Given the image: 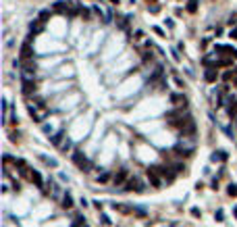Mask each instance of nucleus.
<instances>
[{
    "instance_id": "c85d7f7f",
    "label": "nucleus",
    "mask_w": 237,
    "mask_h": 227,
    "mask_svg": "<svg viewBox=\"0 0 237 227\" xmlns=\"http://www.w3.org/2000/svg\"><path fill=\"white\" fill-rule=\"evenodd\" d=\"M102 223H104V225H110V223H112V221H110V219H108V215H102Z\"/></svg>"
},
{
    "instance_id": "1a4fd4ad",
    "label": "nucleus",
    "mask_w": 237,
    "mask_h": 227,
    "mask_svg": "<svg viewBox=\"0 0 237 227\" xmlns=\"http://www.w3.org/2000/svg\"><path fill=\"white\" fill-rule=\"evenodd\" d=\"M204 79H206L208 84H214V81L218 79V69H216V67H206V71H204Z\"/></svg>"
},
{
    "instance_id": "423d86ee",
    "label": "nucleus",
    "mask_w": 237,
    "mask_h": 227,
    "mask_svg": "<svg viewBox=\"0 0 237 227\" xmlns=\"http://www.w3.org/2000/svg\"><path fill=\"white\" fill-rule=\"evenodd\" d=\"M21 85H23V94H25V96L36 94V81H34V79L23 77V79H21Z\"/></svg>"
},
{
    "instance_id": "412c9836",
    "label": "nucleus",
    "mask_w": 237,
    "mask_h": 227,
    "mask_svg": "<svg viewBox=\"0 0 237 227\" xmlns=\"http://www.w3.org/2000/svg\"><path fill=\"white\" fill-rule=\"evenodd\" d=\"M62 135H65V132H58L56 135H54V138H52V144H54V146H58L60 140H62Z\"/></svg>"
},
{
    "instance_id": "9d476101",
    "label": "nucleus",
    "mask_w": 237,
    "mask_h": 227,
    "mask_svg": "<svg viewBox=\"0 0 237 227\" xmlns=\"http://www.w3.org/2000/svg\"><path fill=\"white\" fill-rule=\"evenodd\" d=\"M71 6H73V2H54V11L62 13V15H69Z\"/></svg>"
},
{
    "instance_id": "f3484780",
    "label": "nucleus",
    "mask_w": 237,
    "mask_h": 227,
    "mask_svg": "<svg viewBox=\"0 0 237 227\" xmlns=\"http://www.w3.org/2000/svg\"><path fill=\"white\" fill-rule=\"evenodd\" d=\"M187 11H189V13L198 11V0H189V2H187Z\"/></svg>"
},
{
    "instance_id": "f257e3e1",
    "label": "nucleus",
    "mask_w": 237,
    "mask_h": 227,
    "mask_svg": "<svg viewBox=\"0 0 237 227\" xmlns=\"http://www.w3.org/2000/svg\"><path fill=\"white\" fill-rule=\"evenodd\" d=\"M177 127L181 129L183 135H193V133H196V123H193L191 117H181V119L177 121Z\"/></svg>"
},
{
    "instance_id": "f8f14e48",
    "label": "nucleus",
    "mask_w": 237,
    "mask_h": 227,
    "mask_svg": "<svg viewBox=\"0 0 237 227\" xmlns=\"http://www.w3.org/2000/svg\"><path fill=\"white\" fill-rule=\"evenodd\" d=\"M210 160H212V163H216V160H227V152L225 150H214L212 156H210Z\"/></svg>"
},
{
    "instance_id": "b1692460",
    "label": "nucleus",
    "mask_w": 237,
    "mask_h": 227,
    "mask_svg": "<svg viewBox=\"0 0 237 227\" xmlns=\"http://www.w3.org/2000/svg\"><path fill=\"white\" fill-rule=\"evenodd\" d=\"M81 17H83V19H90V17H92V13H90V9H85L83 4H81Z\"/></svg>"
},
{
    "instance_id": "6ab92c4d",
    "label": "nucleus",
    "mask_w": 237,
    "mask_h": 227,
    "mask_svg": "<svg viewBox=\"0 0 237 227\" xmlns=\"http://www.w3.org/2000/svg\"><path fill=\"white\" fill-rule=\"evenodd\" d=\"M85 225V219L83 217H75V221H73V227H83Z\"/></svg>"
},
{
    "instance_id": "a878e982",
    "label": "nucleus",
    "mask_w": 237,
    "mask_h": 227,
    "mask_svg": "<svg viewBox=\"0 0 237 227\" xmlns=\"http://www.w3.org/2000/svg\"><path fill=\"white\" fill-rule=\"evenodd\" d=\"M214 219H216V221H223V219H225V213H223V211L218 208V211L214 213Z\"/></svg>"
},
{
    "instance_id": "393cba45",
    "label": "nucleus",
    "mask_w": 237,
    "mask_h": 227,
    "mask_svg": "<svg viewBox=\"0 0 237 227\" xmlns=\"http://www.w3.org/2000/svg\"><path fill=\"white\" fill-rule=\"evenodd\" d=\"M173 171H175V173H181V171H185V167H183V165H181V163H175V165H173Z\"/></svg>"
},
{
    "instance_id": "72a5a7b5",
    "label": "nucleus",
    "mask_w": 237,
    "mask_h": 227,
    "mask_svg": "<svg viewBox=\"0 0 237 227\" xmlns=\"http://www.w3.org/2000/svg\"><path fill=\"white\" fill-rule=\"evenodd\" d=\"M235 217H237V208H235Z\"/></svg>"
},
{
    "instance_id": "c756f323",
    "label": "nucleus",
    "mask_w": 237,
    "mask_h": 227,
    "mask_svg": "<svg viewBox=\"0 0 237 227\" xmlns=\"http://www.w3.org/2000/svg\"><path fill=\"white\" fill-rule=\"evenodd\" d=\"M150 13H154V15H156V13H160V6H158V4H154V6H150Z\"/></svg>"
},
{
    "instance_id": "f03ea898",
    "label": "nucleus",
    "mask_w": 237,
    "mask_h": 227,
    "mask_svg": "<svg viewBox=\"0 0 237 227\" xmlns=\"http://www.w3.org/2000/svg\"><path fill=\"white\" fill-rule=\"evenodd\" d=\"M175 152H177L179 156H189V154H193V142H187V140L183 138V140L175 146Z\"/></svg>"
},
{
    "instance_id": "ddd939ff",
    "label": "nucleus",
    "mask_w": 237,
    "mask_h": 227,
    "mask_svg": "<svg viewBox=\"0 0 237 227\" xmlns=\"http://www.w3.org/2000/svg\"><path fill=\"white\" fill-rule=\"evenodd\" d=\"M29 177H31V181L36 183L37 188H42V190H44V181H42V175H40L37 171H31V175H29Z\"/></svg>"
},
{
    "instance_id": "0eeeda50",
    "label": "nucleus",
    "mask_w": 237,
    "mask_h": 227,
    "mask_svg": "<svg viewBox=\"0 0 237 227\" xmlns=\"http://www.w3.org/2000/svg\"><path fill=\"white\" fill-rule=\"evenodd\" d=\"M19 63L23 65V77H29V79H31V77L36 75V65H34L31 60H19Z\"/></svg>"
},
{
    "instance_id": "2f4dec72",
    "label": "nucleus",
    "mask_w": 237,
    "mask_h": 227,
    "mask_svg": "<svg viewBox=\"0 0 237 227\" xmlns=\"http://www.w3.org/2000/svg\"><path fill=\"white\" fill-rule=\"evenodd\" d=\"M229 38H233V40H237V27H235V29H231V34H229Z\"/></svg>"
},
{
    "instance_id": "5701e85b",
    "label": "nucleus",
    "mask_w": 237,
    "mask_h": 227,
    "mask_svg": "<svg viewBox=\"0 0 237 227\" xmlns=\"http://www.w3.org/2000/svg\"><path fill=\"white\" fill-rule=\"evenodd\" d=\"M48 17H50V11H42L40 13V21H42V23H46Z\"/></svg>"
},
{
    "instance_id": "4468645a",
    "label": "nucleus",
    "mask_w": 237,
    "mask_h": 227,
    "mask_svg": "<svg viewBox=\"0 0 237 227\" xmlns=\"http://www.w3.org/2000/svg\"><path fill=\"white\" fill-rule=\"evenodd\" d=\"M125 177H127V169H121L117 175H115V186H121V183L125 181Z\"/></svg>"
},
{
    "instance_id": "473e14b6",
    "label": "nucleus",
    "mask_w": 237,
    "mask_h": 227,
    "mask_svg": "<svg viewBox=\"0 0 237 227\" xmlns=\"http://www.w3.org/2000/svg\"><path fill=\"white\" fill-rule=\"evenodd\" d=\"M191 215H193V217H202V213L198 211V208H191Z\"/></svg>"
},
{
    "instance_id": "7ed1b4c3",
    "label": "nucleus",
    "mask_w": 237,
    "mask_h": 227,
    "mask_svg": "<svg viewBox=\"0 0 237 227\" xmlns=\"http://www.w3.org/2000/svg\"><path fill=\"white\" fill-rule=\"evenodd\" d=\"M73 163L81 169V171H87V169L92 167V163H90V160L85 158V154H83V152H79V150H75V152H73Z\"/></svg>"
},
{
    "instance_id": "dca6fc26",
    "label": "nucleus",
    "mask_w": 237,
    "mask_h": 227,
    "mask_svg": "<svg viewBox=\"0 0 237 227\" xmlns=\"http://www.w3.org/2000/svg\"><path fill=\"white\" fill-rule=\"evenodd\" d=\"M62 206H65V208H71L73 206V196L69 192H65V196H62Z\"/></svg>"
},
{
    "instance_id": "aec40b11",
    "label": "nucleus",
    "mask_w": 237,
    "mask_h": 227,
    "mask_svg": "<svg viewBox=\"0 0 237 227\" xmlns=\"http://www.w3.org/2000/svg\"><path fill=\"white\" fill-rule=\"evenodd\" d=\"M227 194H229V196H237V183H231V186L227 188Z\"/></svg>"
},
{
    "instance_id": "39448f33",
    "label": "nucleus",
    "mask_w": 237,
    "mask_h": 227,
    "mask_svg": "<svg viewBox=\"0 0 237 227\" xmlns=\"http://www.w3.org/2000/svg\"><path fill=\"white\" fill-rule=\"evenodd\" d=\"M31 38L34 36H29V40L27 42H23V46H21V60H31L34 59V48H31Z\"/></svg>"
},
{
    "instance_id": "7c9ffc66",
    "label": "nucleus",
    "mask_w": 237,
    "mask_h": 227,
    "mask_svg": "<svg viewBox=\"0 0 237 227\" xmlns=\"http://www.w3.org/2000/svg\"><path fill=\"white\" fill-rule=\"evenodd\" d=\"M62 150H65V152H67V150H71V142H69V140L62 144Z\"/></svg>"
},
{
    "instance_id": "cd10ccee",
    "label": "nucleus",
    "mask_w": 237,
    "mask_h": 227,
    "mask_svg": "<svg viewBox=\"0 0 237 227\" xmlns=\"http://www.w3.org/2000/svg\"><path fill=\"white\" fill-rule=\"evenodd\" d=\"M143 60H146V63H148V60L152 63V60H154V56H152V52H143Z\"/></svg>"
},
{
    "instance_id": "4be33fe9",
    "label": "nucleus",
    "mask_w": 237,
    "mask_h": 227,
    "mask_svg": "<svg viewBox=\"0 0 237 227\" xmlns=\"http://www.w3.org/2000/svg\"><path fill=\"white\" fill-rule=\"evenodd\" d=\"M133 213H135L137 217H146V215H148V213H146L143 208H140V206H133Z\"/></svg>"
},
{
    "instance_id": "2eb2a0df",
    "label": "nucleus",
    "mask_w": 237,
    "mask_h": 227,
    "mask_svg": "<svg viewBox=\"0 0 237 227\" xmlns=\"http://www.w3.org/2000/svg\"><path fill=\"white\" fill-rule=\"evenodd\" d=\"M227 113H229V117H231V119H237V100H235V102H233V100L229 102V108H227Z\"/></svg>"
},
{
    "instance_id": "20e7f679",
    "label": "nucleus",
    "mask_w": 237,
    "mask_h": 227,
    "mask_svg": "<svg viewBox=\"0 0 237 227\" xmlns=\"http://www.w3.org/2000/svg\"><path fill=\"white\" fill-rule=\"evenodd\" d=\"M123 190H127V192H140V194H142L143 190H146V186H143V181L140 179V177H133V179H129L127 181V183H125V188H123Z\"/></svg>"
},
{
    "instance_id": "6e6552de",
    "label": "nucleus",
    "mask_w": 237,
    "mask_h": 227,
    "mask_svg": "<svg viewBox=\"0 0 237 227\" xmlns=\"http://www.w3.org/2000/svg\"><path fill=\"white\" fill-rule=\"evenodd\" d=\"M148 179H150V183H152L154 188H160V186H162V181H160V173H158L154 167L148 169Z\"/></svg>"
},
{
    "instance_id": "a211bd4d",
    "label": "nucleus",
    "mask_w": 237,
    "mask_h": 227,
    "mask_svg": "<svg viewBox=\"0 0 237 227\" xmlns=\"http://www.w3.org/2000/svg\"><path fill=\"white\" fill-rule=\"evenodd\" d=\"M233 60L231 59H221V60H216V67H229Z\"/></svg>"
},
{
    "instance_id": "bb28decb",
    "label": "nucleus",
    "mask_w": 237,
    "mask_h": 227,
    "mask_svg": "<svg viewBox=\"0 0 237 227\" xmlns=\"http://www.w3.org/2000/svg\"><path fill=\"white\" fill-rule=\"evenodd\" d=\"M108 177H110L108 173H100V175H98V181H102V183H104V181H108Z\"/></svg>"
},
{
    "instance_id": "f704fd0d",
    "label": "nucleus",
    "mask_w": 237,
    "mask_h": 227,
    "mask_svg": "<svg viewBox=\"0 0 237 227\" xmlns=\"http://www.w3.org/2000/svg\"><path fill=\"white\" fill-rule=\"evenodd\" d=\"M83 227H90V225H83Z\"/></svg>"
},
{
    "instance_id": "9b49d317",
    "label": "nucleus",
    "mask_w": 237,
    "mask_h": 227,
    "mask_svg": "<svg viewBox=\"0 0 237 227\" xmlns=\"http://www.w3.org/2000/svg\"><path fill=\"white\" fill-rule=\"evenodd\" d=\"M168 100H171L175 106H181V104L185 106V104H187V98H185L183 94H171V96H168Z\"/></svg>"
}]
</instances>
